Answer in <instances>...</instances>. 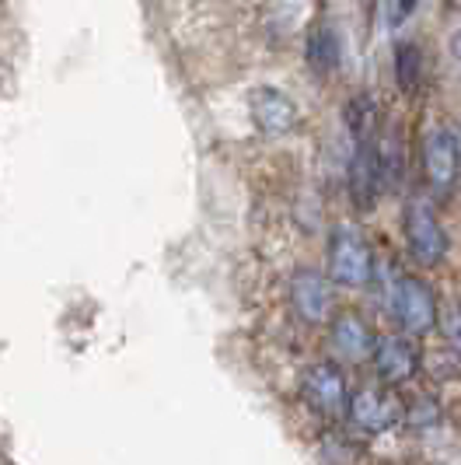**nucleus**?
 I'll list each match as a JSON object with an SVG mask.
<instances>
[{"mask_svg":"<svg viewBox=\"0 0 461 465\" xmlns=\"http://www.w3.org/2000/svg\"><path fill=\"white\" fill-rule=\"evenodd\" d=\"M423 77V53L416 43H398L395 46V81L406 94H413L419 88Z\"/></svg>","mask_w":461,"mask_h":465,"instance_id":"13","label":"nucleus"},{"mask_svg":"<svg viewBox=\"0 0 461 465\" xmlns=\"http://www.w3.org/2000/svg\"><path fill=\"white\" fill-rule=\"evenodd\" d=\"M458 151H461V137H458Z\"/></svg>","mask_w":461,"mask_h":465,"instance_id":"19","label":"nucleus"},{"mask_svg":"<svg viewBox=\"0 0 461 465\" xmlns=\"http://www.w3.org/2000/svg\"><path fill=\"white\" fill-rule=\"evenodd\" d=\"M392 312L409 336H423L440 322V308L430 283L416 277H398V283L392 287Z\"/></svg>","mask_w":461,"mask_h":465,"instance_id":"4","label":"nucleus"},{"mask_svg":"<svg viewBox=\"0 0 461 465\" xmlns=\"http://www.w3.org/2000/svg\"><path fill=\"white\" fill-rule=\"evenodd\" d=\"M440 410L434 399H416L413 406H406V420L416 423V427H430V423H437Z\"/></svg>","mask_w":461,"mask_h":465,"instance_id":"16","label":"nucleus"},{"mask_svg":"<svg viewBox=\"0 0 461 465\" xmlns=\"http://www.w3.org/2000/svg\"><path fill=\"white\" fill-rule=\"evenodd\" d=\"M378 162H381L385 189H395L398 179H402V140H398V134H388V137L378 140Z\"/></svg>","mask_w":461,"mask_h":465,"instance_id":"14","label":"nucleus"},{"mask_svg":"<svg viewBox=\"0 0 461 465\" xmlns=\"http://www.w3.org/2000/svg\"><path fill=\"white\" fill-rule=\"evenodd\" d=\"M346 420L364 434H385L398 420H406V402L385 385H364L360 392L349 396Z\"/></svg>","mask_w":461,"mask_h":465,"instance_id":"3","label":"nucleus"},{"mask_svg":"<svg viewBox=\"0 0 461 465\" xmlns=\"http://www.w3.org/2000/svg\"><path fill=\"white\" fill-rule=\"evenodd\" d=\"M416 4H419V0H395V4H392V15H388V22H392V25H402L416 11Z\"/></svg>","mask_w":461,"mask_h":465,"instance_id":"17","label":"nucleus"},{"mask_svg":"<svg viewBox=\"0 0 461 465\" xmlns=\"http://www.w3.org/2000/svg\"><path fill=\"white\" fill-rule=\"evenodd\" d=\"M308 64L315 74H332L339 67V35L332 25H319L308 35Z\"/></svg>","mask_w":461,"mask_h":465,"instance_id":"12","label":"nucleus"},{"mask_svg":"<svg viewBox=\"0 0 461 465\" xmlns=\"http://www.w3.org/2000/svg\"><path fill=\"white\" fill-rule=\"evenodd\" d=\"M329 277L343 287H368L374 277V252L357 228H336L329 245Z\"/></svg>","mask_w":461,"mask_h":465,"instance_id":"1","label":"nucleus"},{"mask_svg":"<svg viewBox=\"0 0 461 465\" xmlns=\"http://www.w3.org/2000/svg\"><path fill=\"white\" fill-rule=\"evenodd\" d=\"M300 392H304V399H308V406L325 420H343L346 410H349L346 378L332 361H322V364L308 368V371H304Z\"/></svg>","mask_w":461,"mask_h":465,"instance_id":"5","label":"nucleus"},{"mask_svg":"<svg viewBox=\"0 0 461 465\" xmlns=\"http://www.w3.org/2000/svg\"><path fill=\"white\" fill-rule=\"evenodd\" d=\"M249 109H252V123L259 126V134L266 137H283L298 126V105L280 92V88H255L249 94Z\"/></svg>","mask_w":461,"mask_h":465,"instance_id":"8","label":"nucleus"},{"mask_svg":"<svg viewBox=\"0 0 461 465\" xmlns=\"http://www.w3.org/2000/svg\"><path fill=\"white\" fill-rule=\"evenodd\" d=\"M332 347L343 361H368V357H374L378 340H374V332H370V326L360 315L346 312L332 326Z\"/></svg>","mask_w":461,"mask_h":465,"instance_id":"11","label":"nucleus"},{"mask_svg":"<svg viewBox=\"0 0 461 465\" xmlns=\"http://www.w3.org/2000/svg\"><path fill=\"white\" fill-rule=\"evenodd\" d=\"M451 53H455V60L461 64V32L455 35V39H451Z\"/></svg>","mask_w":461,"mask_h":465,"instance_id":"18","label":"nucleus"},{"mask_svg":"<svg viewBox=\"0 0 461 465\" xmlns=\"http://www.w3.org/2000/svg\"><path fill=\"white\" fill-rule=\"evenodd\" d=\"M290 304L311 326L329 322V315H332V283H329V277L315 273V270H300L298 277L290 280Z\"/></svg>","mask_w":461,"mask_h":465,"instance_id":"9","label":"nucleus"},{"mask_svg":"<svg viewBox=\"0 0 461 465\" xmlns=\"http://www.w3.org/2000/svg\"><path fill=\"white\" fill-rule=\"evenodd\" d=\"M385 189L381 162H378V137L353 140V158H349V200L357 210H370Z\"/></svg>","mask_w":461,"mask_h":465,"instance_id":"7","label":"nucleus"},{"mask_svg":"<svg viewBox=\"0 0 461 465\" xmlns=\"http://www.w3.org/2000/svg\"><path fill=\"white\" fill-rule=\"evenodd\" d=\"M423 172H427V183L437 196H447L461 175V151L458 137L444 126H434L427 137H423Z\"/></svg>","mask_w":461,"mask_h":465,"instance_id":"6","label":"nucleus"},{"mask_svg":"<svg viewBox=\"0 0 461 465\" xmlns=\"http://www.w3.org/2000/svg\"><path fill=\"white\" fill-rule=\"evenodd\" d=\"M406 242L416 262L437 266L447 252V234L440 228V217L427 196H413L406 203Z\"/></svg>","mask_w":461,"mask_h":465,"instance_id":"2","label":"nucleus"},{"mask_svg":"<svg viewBox=\"0 0 461 465\" xmlns=\"http://www.w3.org/2000/svg\"><path fill=\"white\" fill-rule=\"evenodd\" d=\"M437 326H440V332H444V343H447V350H451V353L461 361V302L444 304Z\"/></svg>","mask_w":461,"mask_h":465,"instance_id":"15","label":"nucleus"},{"mask_svg":"<svg viewBox=\"0 0 461 465\" xmlns=\"http://www.w3.org/2000/svg\"><path fill=\"white\" fill-rule=\"evenodd\" d=\"M374 371L385 385H402L419 371V350L406 336H385L374 347Z\"/></svg>","mask_w":461,"mask_h":465,"instance_id":"10","label":"nucleus"}]
</instances>
